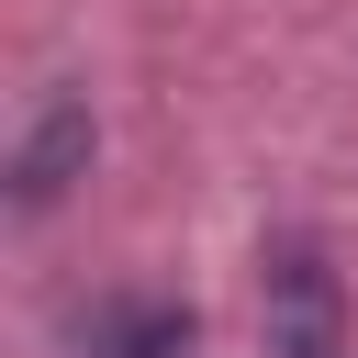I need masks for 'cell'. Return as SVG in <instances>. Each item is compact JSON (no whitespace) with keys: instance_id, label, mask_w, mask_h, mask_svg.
<instances>
[{"instance_id":"cell-1","label":"cell","mask_w":358,"mask_h":358,"mask_svg":"<svg viewBox=\"0 0 358 358\" xmlns=\"http://www.w3.org/2000/svg\"><path fill=\"white\" fill-rule=\"evenodd\" d=\"M268 358H347V302L313 246L268 257Z\"/></svg>"},{"instance_id":"cell-2","label":"cell","mask_w":358,"mask_h":358,"mask_svg":"<svg viewBox=\"0 0 358 358\" xmlns=\"http://www.w3.org/2000/svg\"><path fill=\"white\" fill-rule=\"evenodd\" d=\"M78 168H90V101H45V112H34V134H22V157H11V201H22V213H45Z\"/></svg>"}]
</instances>
